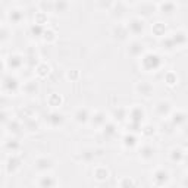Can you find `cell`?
<instances>
[{
    "mask_svg": "<svg viewBox=\"0 0 188 188\" xmlns=\"http://www.w3.org/2000/svg\"><path fill=\"white\" fill-rule=\"evenodd\" d=\"M88 115H87V110H80V113L77 115V120L78 122H85Z\"/></svg>",
    "mask_w": 188,
    "mask_h": 188,
    "instance_id": "cell-2",
    "label": "cell"
},
{
    "mask_svg": "<svg viewBox=\"0 0 188 188\" xmlns=\"http://www.w3.org/2000/svg\"><path fill=\"white\" fill-rule=\"evenodd\" d=\"M173 9H175V6L172 5V3H165V5L162 6V11H163V12L166 11V13H172Z\"/></svg>",
    "mask_w": 188,
    "mask_h": 188,
    "instance_id": "cell-3",
    "label": "cell"
},
{
    "mask_svg": "<svg viewBox=\"0 0 188 188\" xmlns=\"http://www.w3.org/2000/svg\"><path fill=\"white\" fill-rule=\"evenodd\" d=\"M142 27H144L142 21H140V19H132L128 28H129V31H131L132 34H138V33L142 31Z\"/></svg>",
    "mask_w": 188,
    "mask_h": 188,
    "instance_id": "cell-1",
    "label": "cell"
}]
</instances>
